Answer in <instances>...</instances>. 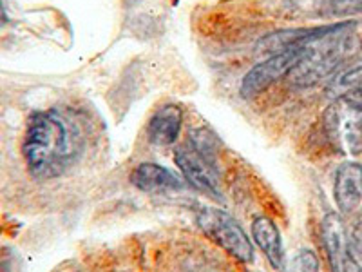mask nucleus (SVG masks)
<instances>
[{"label":"nucleus","mask_w":362,"mask_h":272,"mask_svg":"<svg viewBox=\"0 0 362 272\" xmlns=\"http://www.w3.org/2000/svg\"><path fill=\"white\" fill-rule=\"evenodd\" d=\"M181 109L177 106H163L158 109L147 125L148 140L156 145H170L177 140L181 131Z\"/></svg>","instance_id":"nucleus-11"},{"label":"nucleus","mask_w":362,"mask_h":272,"mask_svg":"<svg viewBox=\"0 0 362 272\" xmlns=\"http://www.w3.org/2000/svg\"><path fill=\"white\" fill-rule=\"evenodd\" d=\"M198 225L214 244L241 264L254 261V247L247 232L228 212L214 207H203L198 212Z\"/></svg>","instance_id":"nucleus-4"},{"label":"nucleus","mask_w":362,"mask_h":272,"mask_svg":"<svg viewBox=\"0 0 362 272\" xmlns=\"http://www.w3.org/2000/svg\"><path fill=\"white\" fill-rule=\"evenodd\" d=\"M335 26L337 24L317 26V28L283 29V31H277V33H272L268 37L261 38L259 50L264 51V53L276 55L281 53V51L293 50V47H303V45H308L312 42L322 38L329 31H334Z\"/></svg>","instance_id":"nucleus-8"},{"label":"nucleus","mask_w":362,"mask_h":272,"mask_svg":"<svg viewBox=\"0 0 362 272\" xmlns=\"http://www.w3.org/2000/svg\"><path fill=\"white\" fill-rule=\"evenodd\" d=\"M185 272H226L223 271L219 265H209V264H192V267H187Z\"/></svg>","instance_id":"nucleus-16"},{"label":"nucleus","mask_w":362,"mask_h":272,"mask_svg":"<svg viewBox=\"0 0 362 272\" xmlns=\"http://www.w3.org/2000/svg\"><path fill=\"white\" fill-rule=\"evenodd\" d=\"M322 245L328 256L332 272H346L348 268V232L337 212H328L321 223Z\"/></svg>","instance_id":"nucleus-7"},{"label":"nucleus","mask_w":362,"mask_h":272,"mask_svg":"<svg viewBox=\"0 0 362 272\" xmlns=\"http://www.w3.org/2000/svg\"><path fill=\"white\" fill-rule=\"evenodd\" d=\"M8 22V17H6V11H4V6H2V2H0V28Z\"/></svg>","instance_id":"nucleus-17"},{"label":"nucleus","mask_w":362,"mask_h":272,"mask_svg":"<svg viewBox=\"0 0 362 272\" xmlns=\"http://www.w3.org/2000/svg\"><path fill=\"white\" fill-rule=\"evenodd\" d=\"M252 236H254L255 244L259 245L261 251L268 258L270 265L274 268L284 267V251H283V239L281 232L267 216H257L252 223Z\"/></svg>","instance_id":"nucleus-12"},{"label":"nucleus","mask_w":362,"mask_h":272,"mask_svg":"<svg viewBox=\"0 0 362 272\" xmlns=\"http://www.w3.org/2000/svg\"><path fill=\"white\" fill-rule=\"evenodd\" d=\"M335 203L342 212H351L362 202V165L357 162L342 164L335 176Z\"/></svg>","instance_id":"nucleus-9"},{"label":"nucleus","mask_w":362,"mask_h":272,"mask_svg":"<svg viewBox=\"0 0 362 272\" xmlns=\"http://www.w3.org/2000/svg\"><path fill=\"white\" fill-rule=\"evenodd\" d=\"M355 47V24L339 22L319 40L308 44L305 58L288 74L296 86H313L334 73Z\"/></svg>","instance_id":"nucleus-2"},{"label":"nucleus","mask_w":362,"mask_h":272,"mask_svg":"<svg viewBox=\"0 0 362 272\" xmlns=\"http://www.w3.org/2000/svg\"><path fill=\"white\" fill-rule=\"evenodd\" d=\"M322 124L328 140L339 153H362V106L341 96L326 109Z\"/></svg>","instance_id":"nucleus-5"},{"label":"nucleus","mask_w":362,"mask_h":272,"mask_svg":"<svg viewBox=\"0 0 362 272\" xmlns=\"http://www.w3.org/2000/svg\"><path fill=\"white\" fill-rule=\"evenodd\" d=\"M132 186L148 194H163L183 187V181L158 164H140L131 174Z\"/></svg>","instance_id":"nucleus-10"},{"label":"nucleus","mask_w":362,"mask_h":272,"mask_svg":"<svg viewBox=\"0 0 362 272\" xmlns=\"http://www.w3.org/2000/svg\"><path fill=\"white\" fill-rule=\"evenodd\" d=\"M212 135L206 129H198L190 135L189 144L176 153V164L190 186L212 196H219L218 171L214 167Z\"/></svg>","instance_id":"nucleus-3"},{"label":"nucleus","mask_w":362,"mask_h":272,"mask_svg":"<svg viewBox=\"0 0 362 272\" xmlns=\"http://www.w3.org/2000/svg\"><path fill=\"white\" fill-rule=\"evenodd\" d=\"M332 11L341 17L362 13V0H332Z\"/></svg>","instance_id":"nucleus-15"},{"label":"nucleus","mask_w":362,"mask_h":272,"mask_svg":"<svg viewBox=\"0 0 362 272\" xmlns=\"http://www.w3.org/2000/svg\"><path fill=\"white\" fill-rule=\"evenodd\" d=\"M288 272H319V260L313 251H300L290 264Z\"/></svg>","instance_id":"nucleus-14"},{"label":"nucleus","mask_w":362,"mask_h":272,"mask_svg":"<svg viewBox=\"0 0 362 272\" xmlns=\"http://www.w3.org/2000/svg\"><path fill=\"white\" fill-rule=\"evenodd\" d=\"M306 50H308V45L281 51V53L272 55L270 58H267V60H263V62L252 67L245 74L243 82H241V95L245 98L259 95L261 91L268 89L272 84H276L277 80L288 76L293 67L305 58Z\"/></svg>","instance_id":"nucleus-6"},{"label":"nucleus","mask_w":362,"mask_h":272,"mask_svg":"<svg viewBox=\"0 0 362 272\" xmlns=\"http://www.w3.org/2000/svg\"><path fill=\"white\" fill-rule=\"evenodd\" d=\"M346 272H362V220L348 234V268Z\"/></svg>","instance_id":"nucleus-13"},{"label":"nucleus","mask_w":362,"mask_h":272,"mask_svg":"<svg viewBox=\"0 0 362 272\" xmlns=\"http://www.w3.org/2000/svg\"><path fill=\"white\" fill-rule=\"evenodd\" d=\"M82 147L78 125L58 111L37 113L29 118L22 154L29 173L51 180L64 173Z\"/></svg>","instance_id":"nucleus-1"}]
</instances>
